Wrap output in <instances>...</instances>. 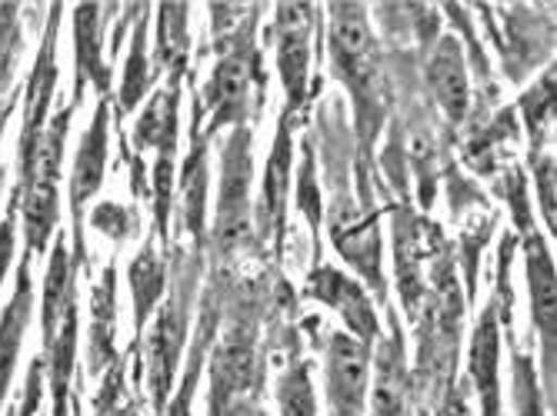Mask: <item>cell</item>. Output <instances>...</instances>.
Returning a JSON list of instances; mask_svg holds the SVG:
<instances>
[{
  "label": "cell",
  "mask_w": 557,
  "mask_h": 416,
  "mask_svg": "<svg viewBox=\"0 0 557 416\" xmlns=\"http://www.w3.org/2000/svg\"><path fill=\"white\" fill-rule=\"evenodd\" d=\"M334 64L341 71V77L358 90H371L374 80V43H371V30L364 21V11L354 4H341L334 8Z\"/></svg>",
  "instance_id": "obj_1"
},
{
  "label": "cell",
  "mask_w": 557,
  "mask_h": 416,
  "mask_svg": "<svg viewBox=\"0 0 557 416\" xmlns=\"http://www.w3.org/2000/svg\"><path fill=\"white\" fill-rule=\"evenodd\" d=\"M331 403L334 416H361L364 393H368V353L350 343L347 337H337L331 343Z\"/></svg>",
  "instance_id": "obj_2"
},
{
  "label": "cell",
  "mask_w": 557,
  "mask_h": 416,
  "mask_svg": "<svg viewBox=\"0 0 557 416\" xmlns=\"http://www.w3.org/2000/svg\"><path fill=\"white\" fill-rule=\"evenodd\" d=\"M30 320V280H27V267L21 270V287L11 297V306L0 317V403L8 396V387L14 380V367H17V353H21V340Z\"/></svg>",
  "instance_id": "obj_3"
},
{
  "label": "cell",
  "mask_w": 557,
  "mask_h": 416,
  "mask_svg": "<svg viewBox=\"0 0 557 416\" xmlns=\"http://www.w3.org/2000/svg\"><path fill=\"white\" fill-rule=\"evenodd\" d=\"M281 74L290 87V97H300L304 74H308V14L304 8H287L281 11Z\"/></svg>",
  "instance_id": "obj_4"
},
{
  "label": "cell",
  "mask_w": 557,
  "mask_h": 416,
  "mask_svg": "<svg viewBox=\"0 0 557 416\" xmlns=\"http://www.w3.org/2000/svg\"><path fill=\"white\" fill-rule=\"evenodd\" d=\"M431 84H434L444 108L454 117H461V111L468 108V77H465L458 50H454L450 43H444L431 61Z\"/></svg>",
  "instance_id": "obj_5"
},
{
  "label": "cell",
  "mask_w": 557,
  "mask_h": 416,
  "mask_svg": "<svg viewBox=\"0 0 557 416\" xmlns=\"http://www.w3.org/2000/svg\"><path fill=\"white\" fill-rule=\"evenodd\" d=\"M100 167H104V117H97V124L87 130L77 164H74V203L81 206L100 184Z\"/></svg>",
  "instance_id": "obj_6"
},
{
  "label": "cell",
  "mask_w": 557,
  "mask_h": 416,
  "mask_svg": "<svg viewBox=\"0 0 557 416\" xmlns=\"http://www.w3.org/2000/svg\"><path fill=\"white\" fill-rule=\"evenodd\" d=\"M324 283H327V290H321L341 314L358 327L364 337H371L374 333V317H371V306H368V300H364V293L354 287L350 280H344V277H337V274H324Z\"/></svg>",
  "instance_id": "obj_7"
},
{
  "label": "cell",
  "mask_w": 557,
  "mask_h": 416,
  "mask_svg": "<svg viewBox=\"0 0 557 416\" xmlns=\"http://www.w3.org/2000/svg\"><path fill=\"white\" fill-rule=\"evenodd\" d=\"M531 290L537 303V317L544 330H550L554 327V274H550V264L541 256V250L531 256Z\"/></svg>",
  "instance_id": "obj_8"
},
{
  "label": "cell",
  "mask_w": 557,
  "mask_h": 416,
  "mask_svg": "<svg viewBox=\"0 0 557 416\" xmlns=\"http://www.w3.org/2000/svg\"><path fill=\"white\" fill-rule=\"evenodd\" d=\"M374 416H404V387L391 360L381 363V377L374 390Z\"/></svg>",
  "instance_id": "obj_9"
},
{
  "label": "cell",
  "mask_w": 557,
  "mask_h": 416,
  "mask_svg": "<svg viewBox=\"0 0 557 416\" xmlns=\"http://www.w3.org/2000/svg\"><path fill=\"white\" fill-rule=\"evenodd\" d=\"M281 409L284 416H314V393L304 370L290 374L281 387Z\"/></svg>",
  "instance_id": "obj_10"
},
{
  "label": "cell",
  "mask_w": 557,
  "mask_h": 416,
  "mask_svg": "<svg viewBox=\"0 0 557 416\" xmlns=\"http://www.w3.org/2000/svg\"><path fill=\"white\" fill-rule=\"evenodd\" d=\"M11 50H14V24L8 14H0V90H4L11 74Z\"/></svg>",
  "instance_id": "obj_11"
},
{
  "label": "cell",
  "mask_w": 557,
  "mask_h": 416,
  "mask_svg": "<svg viewBox=\"0 0 557 416\" xmlns=\"http://www.w3.org/2000/svg\"><path fill=\"white\" fill-rule=\"evenodd\" d=\"M11 253H14V224L0 227V283H4V274L11 267Z\"/></svg>",
  "instance_id": "obj_12"
},
{
  "label": "cell",
  "mask_w": 557,
  "mask_h": 416,
  "mask_svg": "<svg viewBox=\"0 0 557 416\" xmlns=\"http://www.w3.org/2000/svg\"><path fill=\"white\" fill-rule=\"evenodd\" d=\"M0 180H4V167H0Z\"/></svg>",
  "instance_id": "obj_13"
},
{
  "label": "cell",
  "mask_w": 557,
  "mask_h": 416,
  "mask_svg": "<svg viewBox=\"0 0 557 416\" xmlns=\"http://www.w3.org/2000/svg\"><path fill=\"white\" fill-rule=\"evenodd\" d=\"M21 416H27V413H21Z\"/></svg>",
  "instance_id": "obj_14"
}]
</instances>
